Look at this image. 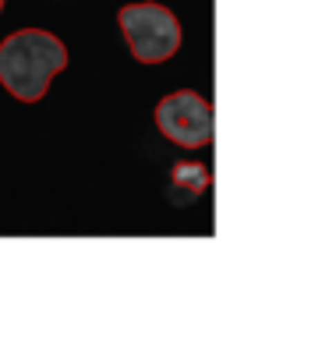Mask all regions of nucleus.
<instances>
[{
    "mask_svg": "<svg viewBox=\"0 0 329 354\" xmlns=\"http://www.w3.org/2000/svg\"><path fill=\"white\" fill-rule=\"evenodd\" d=\"M68 68V46L46 28H18L0 43V85L21 103H39Z\"/></svg>",
    "mask_w": 329,
    "mask_h": 354,
    "instance_id": "nucleus-1",
    "label": "nucleus"
},
{
    "mask_svg": "<svg viewBox=\"0 0 329 354\" xmlns=\"http://www.w3.org/2000/svg\"><path fill=\"white\" fill-rule=\"evenodd\" d=\"M156 128L181 149H202L213 142V106L191 88H177L156 106Z\"/></svg>",
    "mask_w": 329,
    "mask_h": 354,
    "instance_id": "nucleus-3",
    "label": "nucleus"
},
{
    "mask_svg": "<svg viewBox=\"0 0 329 354\" xmlns=\"http://www.w3.org/2000/svg\"><path fill=\"white\" fill-rule=\"evenodd\" d=\"M0 11H4V0H0Z\"/></svg>",
    "mask_w": 329,
    "mask_h": 354,
    "instance_id": "nucleus-4",
    "label": "nucleus"
},
{
    "mask_svg": "<svg viewBox=\"0 0 329 354\" xmlns=\"http://www.w3.org/2000/svg\"><path fill=\"white\" fill-rule=\"evenodd\" d=\"M121 36L138 64H163L181 50V21L156 0H138L117 11Z\"/></svg>",
    "mask_w": 329,
    "mask_h": 354,
    "instance_id": "nucleus-2",
    "label": "nucleus"
}]
</instances>
